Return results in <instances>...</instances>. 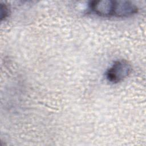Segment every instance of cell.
Wrapping results in <instances>:
<instances>
[{"label":"cell","mask_w":146,"mask_h":146,"mask_svg":"<svg viewBox=\"0 0 146 146\" xmlns=\"http://www.w3.org/2000/svg\"><path fill=\"white\" fill-rule=\"evenodd\" d=\"M131 65L124 59L115 61L106 72V78L110 82L115 83L125 79L131 74Z\"/></svg>","instance_id":"6da1fadb"},{"label":"cell","mask_w":146,"mask_h":146,"mask_svg":"<svg viewBox=\"0 0 146 146\" xmlns=\"http://www.w3.org/2000/svg\"><path fill=\"white\" fill-rule=\"evenodd\" d=\"M89 8L95 14L103 17H114L115 1H93L89 3Z\"/></svg>","instance_id":"7a4b0ae2"},{"label":"cell","mask_w":146,"mask_h":146,"mask_svg":"<svg viewBox=\"0 0 146 146\" xmlns=\"http://www.w3.org/2000/svg\"><path fill=\"white\" fill-rule=\"evenodd\" d=\"M1 19L2 20H3V19H5L7 16L9 15V9L7 7V6L5 5V4H3V3H1Z\"/></svg>","instance_id":"3957f363"}]
</instances>
